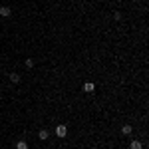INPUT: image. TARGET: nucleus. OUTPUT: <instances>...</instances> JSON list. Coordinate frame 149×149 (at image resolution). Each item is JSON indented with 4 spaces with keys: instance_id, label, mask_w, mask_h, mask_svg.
Here are the masks:
<instances>
[{
    "instance_id": "1",
    "label": "nucleus",
    "mask_w": 149,
    "mask_h": 149,
    "mask_svg": "<svg viewBox=\"0 0 149 149\" xmlns=\"http://www.w3.org/2000/svg\"><path fill=\"white\" fill-rule=\"evenodd\" d=\"M56 135L58 137H66V135H68V127L64 125V123H58L56 125Z\"/></svg>"
},
{
    "instance_id": "2",
    "label": "nucleus",
    "mask_w": 149,
    "mask_h": 149,
    "mask_svg": "<svg viewBox=\"0 0 149 149\" xmlns=\"http://www.w3.org/2000/svg\"><path fill=\"white\" fill-rule=\"evenodd\" d=\"M131 131H133V127L125 123V125H121V135H131Z\"/></svg>"
},
{
    "instance_id": "3",
    "label": "nucleus",
    "mask_w": 149,
    "mask_h": 149,
    "mask_svg": "<svg viewBox=\"0 0 149 149\" xmlns=\"http://www.w3.org/2000/svg\"><path fill=\"white\" fill-rule=\"evenodd\" d=\"M93 90H95V86H93L92 81H86V84H84V92H88V93H92Z\"/></svg>"
},
{
    "instance_id": "4",
    "label": "nucleus",
    "mask_w": 149,
    "mask_h": 149,
    "mask_svg": "<svg viewBox=\"0 0 149 149\" xmlns=\"http://www.w3.org/2000/svg\"><path fill=\"white\" fill-rule=\"evenodd\" d=\"M10 14H12V12H10V8H8V6H2V8H0V16H4V18H8Z\"/></svg>"
},
{
    "instance_id": "5",
    "label": "nucleus",
    "mask_w": 149,
    "mask_h": 149,
    "mask_svg": "<svg viewBox=\"0 0 149 149\" xmlns=\"http://www.w3.org/2000/svg\"><path fill=\"white\" fill-rule=\"evenodd\" d=\"M141 147H143V143H141L139 139H133V141H131V149H141Z\"/></svg>"
},
{
    "instance_id": "6",
    "label": "nucleus",
    "mask_w": 149,
    "mask_h": 149,
    "mask_svg": "<svg viewBox=\"0 0 149 149\" xmlns=\"http://www.w3.org/2000/svg\"><path fill=\"white\" fill-rule=\"evenodd\" d=\"M48 135H50L48 129H40V131H38V137H40V139H48Z\"/></svg>"
},
{
    "instance_id": "7",
    "label": "nucleus",
    "mask_w": 149,
    "mask_h": 149,
    "mask_svg": "<svg viewBox=\"0 0 149 149\" xmlns=\"http://www.w3.org/2000/svg\"><path fill=\"white\" fill-rule=\"evenodd\" d=\"M16 149H28V143L26 141H18L16 143Z\"/></svg>"
},
{
    "instance_id": "8",
    "label": "nucleus",
    "mask_w": 149,
    "mask_h": 149,
    "mask_svg": "<svg viewBox=\"0 0 149 149\" xmlns=\"http://www.w3.org/2000/svg\"><path fill=\"white\" fill-rule=\"evenodd\" d=\"M10 81L18 84V81H20V76H18V74H10Z\"/></svg>"
},
{
    "instance_id": "9",
    "label": "nucleus",
    "mask_w": 149,
    "mask_h": 149,
    "mask_svg": "<svg viewBox=\"0 0 149 149\" xmlns=\"http://www.w3.org/2000/svg\"><path fill=\"white\" fill-rule=\"evenodd\" d=\"M113 20H117V22L121 20V12H113Z\"/></svg>"
},
{
    "instance_id": "10",
    "label": "nucleus",
    "mask_w": 149,
    "mask_h": 149,
    "mask_svg": "<svg viewBox=\"0 0 149 149\" xmlns=\"http://www.w3.org/2000/svg\"><path fill=\"white\" fill-rule=\"evenodd\" d=\"M34 66V60H26V68H32Z\"/></svg>"
}]
</instances>
